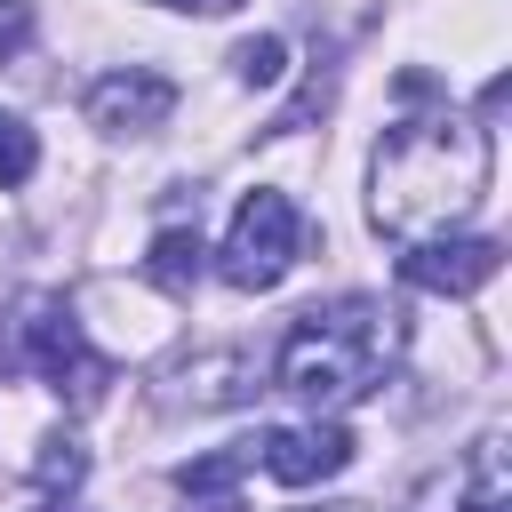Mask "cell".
Returning <instances> with one entry per match:
<instances>
[{
    "mask_svg": "<svg viewBox=\"0 0 512 512\" xmlns=\"http://www.w3.org/2000/svg\"><path fill=\"white\" fill-rule=\"evenodd\" d=\"M488 168H496V144L480 120H464V112L400 120V128H384V144L368 160V224L400 248H424L480 208Z\"/></svg>",
    "mask_w": 512,
    "mask_h": 512,
    "instance_id": "obj_1",
    "label": "cell"
},
{
    "mask_svg": "<svg viewBox=\"0 0 512 512\" xmlns=\"http://www.w3.org/2000/svg\"><path fill=\"white\" fill-rule=\"evenodd\" d=\"M384 360H392V312L376 296H336V304H312L288 336H280V392H296L312 416L320 408H352L384 384Z\"/></svg>",
    "mask_w": 512,
    "mask_h": 512,
    "instance_id": "obj_2",
    "label": "cell"
},
{
    "mask_svg": "<svg viewBox=\"0 0 512 512\" xmlns=\"http://www.w3.org/2000/svg\"><path fill=\"white\" fill-rule=\"evenodd\" d=\"M296 248H304L296 200H288V192H248V200L232 208V232H224V248H216V272H224V288L264 296V288L288 280Z\"/></svg>",
    "mask_w": 512,
    "mask_h": 512,
    "instance_id": "obj_3",
    "label": "cell"
},
{
    "mask_svg": "<svg viewBox=\"0 0 512 512\" xmlns=\"http://www.w3.org/2000/svg\"><path fill=\"white\" fill-rule=\"evenodd\" d=\"M24 360H32L72 408H96L104 384H112V360L80 336L72 304H56V296H32V304H24Z\"/></svg>",
    "mask_w": 512,
    "mask_h": 512,
    "instance_id": "obj_4",
    "label": "cell"
},
{
    "mask_svg": "<svg viewBox=\"0 0 512 512\" xmlns=\"http://www.w3.org/2000/svg\"><path fill=\"white\" fill-rule=\"evenodd\" d=\"M496 264H504V240H488V232H440V240H424V248L400 256V280L424 288V296H472V288L496 280Z\"/></svg>",
    "mask_w": 512,
    "mask_h": 512,
    "instance_id": "obj_5",
    "label": "cell"
},
{
    "mask_svg": "<svg viewBox=\"0 0 512 512\" xmlns=\"http://www.w3.org/2000/svg\"><path fill=\"white\" fill-rule=\"evenodd\" d=\"M168 112H176V80L144 72V64L104 72L88 88V128H104V136H152V128H168Z\"/></svg>",
    "mask_w": 512,
    "mask_h": 512,
    "instance_id": "obj_6",
    "label": "cell"
},
{
    "mask_svg": "<svg viewBox=\"0 0 512 512\" xmlns=\"http://www.w3.org/2000/svg\"><path fill=\"white\" fill-rule=\"evenodd\" d=\"M264 472L280 480V488H320V480H336L344 464H352V432L336 424V416H312V424H280V432H264Z\"/></svg>",
    "mask_w": 512,
    "mask_h": 512,
    "instance_id": "obj_7",
    "label": "cell"
},
{
    "mask_svg": "<svg viewBox=\"0 0 512 512\" xmlns=\"http://www.w3.org/2000/svg\"><path fill=\"white\" fill-rule=\"evenodd\" d=\"M200 264H208V240H200V224H168V232H152L144 280H152V288H168V296H184V288L200 280Z\"/></svg>",
    "mask_w": 512,
    "mask_h": 512,
    "instance_id": "obj_8",
    "label": "cell"
},
{
    "mask_svg": "<svg viewBox=\"0 0 512 512\" xmlns=\"http://www.w3.org/2000/svg\"><path fill=\"white\" fill-rule=\"evenodd\" d=\"M464 512H512V472H504V432H480L464 456Z\"/></svg>",
    "mask_w": 512,
    "mask_h": 512,
    "instance_id": "obj_9",
    "label": "cell"
},
{
    "mask_svg": "<svg viewBox=\"0 0 512 512\" xmlns=\"http://www.w3.org/2000/svg\"><path fill=\"white\" fill-rule=\"evenodd\" d=\"M184 376H200V392H176V400H192V408H232V400L264 392V384H256V360H248V352H216V360H192Z\"/></svg>",
    "mask_w": 512,
    "mask_h": 512,
    "instance_id": "obj_10",
    "label": "cell"
},
{
    "mask_svg": "<svg viewBox=\"0 0 512 512\" xmlns=\"http://www.w3.org/2000/svg\"><path fill=\"white\" fill-rule=\"evenodd\" d=\"M32 480H40V488H80V480H88V448H80L72 432H48L40 456H32Z\"/></svg>",
    "mask_w": 512,
    "mask_h": 512,
    "instance_id": "obj_11",
    "label": "cell"
},
{
    "mask_svg": "<svg viewBox=\"0 0 512 512\" xmlns=\"http://www.w3.org/2000/svg\"><path fill=\"white\" fill-rule=\"evenodd\" d=\"M240 472H248V448H216V456L176 464V488L184 496H216V488H240Z\"/></svg>",
    "mask_w": 512,
    "mask_h": 512,
    "instance_id": "obj_12",
    "label": "cell"
},
{
    "mask_svg": "<svg viewBox=\"0 0 512 512\" xmlns=\"http://www.w3.org/2000/svg\"><path fill=\"white\" fill-rule=\"evenodd\" d=\"M232 72H240L248 88H272V80L288 72V40H280V32H256V40H240V48H232Z\"/></svg>",
    "mask_w": 512,
    "mask_h": 512,
    "instance_id": "obj_13",
    "label": "cell"
},
{
    "mask_svg": "<svg viewBox=\"0 0 512 512\" xmlns=\"http://www.w3.org/2000/svg\"><path fill=\"white\" fill-rule=\"evenodd\" d=\"M32 168H40V136L16 112H0V184H24Z\"/></svg>",
    "mask_w": 512,
    "mask_h": 512,
    "instance_id": "obj_14",
    "label": "cell"
},
{
    "mask_svg": "<svg viewBox=\"0 0 512 512\" xmlns=\"http://www.w3.org/2000/svg\"><path fill=\"white\" fill-rule=\"evenodd\" d=\"M160 8H176V16H232L240 0H160Z\"/></svg>",
    "mask_w": 512,
    "mask_h": 512,
    "instance_id": "obj_15",
    "label": "cell"
},
{
    "mask_svg": "<svg viewBox=\"0 0 512 512\" xmlns=\"http://www.w3.org/2000/svg\"><path fill=\"white\" fill-rule=\"evenodd\" d=\"M192 512H240V488H216V496H192Z\"/></svg>",
    "mask_w": 512,
    "mask_h": 512,
    "instance_id": "obj_16",
    "label": "cell"
},
{
    "mask_svg": "<svg viewBox=\"0 0 512 512\" xmlns=\"http://www.w3.org/2000/svg\"><path fill=\"white\" fill-rule=\"evenodd\" d=\"M16 40H24V16H8V24H0V56H8Z\"/></svg>",
    "mask_w": 512,
    "mask_h": 512,
    "instance_id": "obj_17",
    "label": "cell"
},
{
    "mask_svg": "<svg viewBox=\"0 0 512 512\" xmlns=\"http://www.w3.org/2000/svg\"><path fill=\"white\" fill-rule=\"evenodd\" d=\"M336 512H368V504H336Z\"/></svg>",
    "mask_w": 512,
    "mask_h": 512,
    "instance_id": "obj_18",
    "label": "cell"
}]
</instances>
